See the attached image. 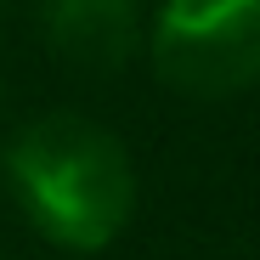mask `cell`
I'll return each instance as SVG.
<instances>
[{
	"instance_id": "6da1fadb",
	"label": "cell",
	"mask_w": 260,
	"mask_h": 260,
	"mask_svg": "<svg viewBox=\"0 0 260 260\" xmlns=\"http://www.w3.org/2000/svg\"><path fill=\"white\" fill-rule=\"evenodd\" d=\"M6 176L28 221L62 249H102L136 209V170L102 124L79 113L34 119L6 153Z\"/></svg>"
},
{
	"instance_id": "7a4b0ae2",
	"label": "cell",
	"mask_w": 260,
	"mask_h": 260,
	"mask_svg": "<svg viewBox=\"0 0 260 260\" xmlns=\"http://www.w3.org/2000/svg\"><path fill=\"white\" fill-rule=\"evenodd\" d=\"M153 62L192 96H232L260 79V0H164Z\"/></svg>"
},
{
	"instance_id": "3957f363",
	"label": "cell",
	"mask_w": 260,
	"mask_h": 260,
	"mask_svg": "<svg viewBox=\"0 0 260 260\" xmlns=\"http://www.w3.org/2000/svg\"><path fill=\"white\" fill-rule=\"evenodd\" d=\"M46 34L68 62L113 68L136 46V0H46Z\"/></svg>"
}]
</instances>
